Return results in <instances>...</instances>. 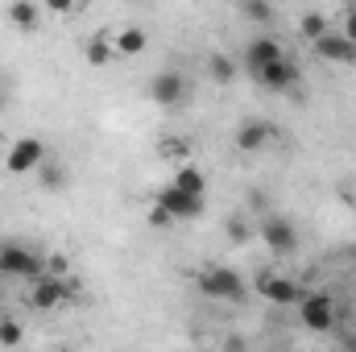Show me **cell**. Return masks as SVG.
<instances>
[{"mask_svg":"<svg viewBox=\"0 0 356 352\" xmlns=\"http://www.w3.org/2000/svg\"><path fill=\"white\" fill-rule=\"evenodd\" d=\"M83 54H88L91 67H108L112 58H116V50H112V33L108 29H99V33H91L88 46H83Z\"/></svg>","mask_w":356,"mask_h":352,"instance_id":"16","label":"cell"},{"mask_svg":"<svg viewBox=\"0 0 356 352\" xmlns=\"http://www.w3.org/2000/svg\"><path fill=\"white\" fill-rule=\"evenodd\" d=\"M224 228H228V241H232V245H249V241H253V224H249L245 216H228Z\"/></svg>","mask_w":356,"mask_h":352,"instance_id":"22","label":"cell"},{"mask_svg":"<svg viewBox=\"0 0 356 352\" xmlns=\"http://www.w3.org/2000/svg\"><path fill=\"white\" fill-rule=\"evenodd\" d=\"M38 182H42V191H50V195H58V191L67 186V170H63L58 162H46V166L38 170Z\"/></svg>","mask_w":356,"mask_h":352,"instance_id":"21","label":"cell"},{"mask_svg":"<svg viewBox=\"0 0 356 352\" xmlns=\"http://www.w3.org/2000/svg\"><path fill=\"white\" fill-rule=\"evenodd\" d=\"M8 99H13V95H8V88H4V83H0V112H4V108H8Z\"/></svg>","mask_w":356,"mask_h":352,"instance_id":"28","label":"cell"},{"mask_svg":"<svg viewBox=\"0 0 356 352\" xmlns=\"http://www.w3.org/2000/svg\"><path fill=\"white\" fill-rule=\"evenodd\" d=\"M298 79H302V71H298V63L286 54V58H277L273 67H266L261 75H257V83L266 91H277V95H286V91L298 88Z\"/></svg>","mask_w":356,"mask_h":352,"instance_id":"12","label":"cell"},{"mask_svg":"<svg viewBox=\"0 0 356 352\" xmlns=\"http://www.w3.org/2000/svg\"><path fill=\"white\" fill-rule=\"evenodd\" d=\"M71 298H79V286L71 282V278H38V282H29V294H25V303L33 307V311H58L63 303H71Z\"/></svg>","mask_w":356,"mask_h":352,"instance_id":"2","label":"cell"},{"mask_svg":"<svg viewBox=\"0 0 356 352\" xmlns=\"http://www.w3.org/2000/svg\"><path fill=\"white\" fill-rule=\"evenodd\" d=\"M353 203H356V199H353Z\"/></svg>","mask_w":356,"mask_h":352,"instance_id":"31","label":"cell"},{"mask_svg":"<svg viewBox=\"0 0 356 352\" xmlns=\"http://www.w3.org/2000/svg\"><path fill=\"white\" fill-rule=\"evenodd\" d=\"M58 352H75V349H58Z\"/></svg>","mask_w":356,"mask_h":352,"instance_id":"29","label":"cell"},{"mask_svg":"<svg viewBox=\"0 0 356 352\" xmlns=\"http://www.w3.org/2000/svg\"><path fill=\"white\" fill-rule=\"evenodd\" d=\"M112 50H116V58H141L149 50V33L141 25H124L112 33Z\"/></svg>","mask_w":356,"mask_h":352,"instance_id":"13","label":"cell"},{"mask_svg":"<svg viewBox=\"0 0 356 352\" xmlns=\"http://www.w3.org/2000/svg\"><path fill=\"white\" fill-rule=\"evenodd\" d=\"M298 319H302L307 332H332V323H336V303H332V294H323V290L302 294Z\"/></svg>","mask_w":356,"mask_h":352,"instance_id":"5","label":"cell"},{"mask_svg":"<svg viewBox=\"0 0 356 352\" xmlns=\"http://www.w3.org/2000/svg\"><path fill=\"white\" fill-rule=\"evenodd\" d=\"M186 95H191V83H186L182 71H158V75L149 79V99H154L158 108H182Z\"/></svg>","mask_w":356,"mask_h":352,"instance_id":"6","label":"cell"},{"mask_svg":"<svg viewBox=\"0 0 356 352\" xmlns=\"http://www.w3.org/2000/svg\"><path fill=\"white\" fill-rule=\"evenodd\" d=\"M149 224H154V228H170L175 220H170V216H166L162 207H149Z\"/></svg>","mask_w":356,"mask_h":352,"instance_id":"27","label":"cell"},{"mask_svg":"<svg viewBox=\"0 0 356 352\" xmlns=\"http://www.w3.org/2000/svg\"><path fill=\"white\" fill-rule=\"evenodd\" d=\"M67 273H71L67 253H46V278H67Z\"/></svg>","mask_w":356,"mask_h":352,"instance_id":"24","label":"cell"},{"mask_svg":"<svg viewBox=\"0 0 356 352\" xmlns=\"http://www.w3.org/2000/svg\"><path fill=\"white\" fill-rule=\"evenodd\" d=\"M241 17H249V21H261V25H266L269 17H273V8L261 4V0H245V4H241Z\"/></svg>","mask_w":356,"mask_h":352,"instance_id":"25","label":"cell"},{"mask_svg":"<svg viewBox=\"0 0 356 352\" xmlns=\"http://www.w3.org/2000/svg\"><path fill=\"white\" fill-rule=\"evenodd\" d=\"M154 207H162L175 224H182V220H199V216H203V199L182 195V191H178V186H170V182L154 195Z\"/></svg>","mask_w":356,"mask_h":352,"instance_id":"8","label":"cell"},{"mask_svg":"<svg viewBox=\"0 0 356 352\" xmlns=\"http://www.w3.org/2000/svg\"><path fill=\"white\" fill-rule=\"evenodd\" d=\"M50 162V150L42 137H17L4 154V170L8 175H38L42 166Z\"/></svg>","mask_w":356,"mask_h":352,"instance_id":"3","label":"cell"},{"mask_svg":"<svg viewBox=\"0 0 356 352\" xmlns=\"http://www.w3.org/2000/svg\"><path fill=\"white\" fill-rule=\"evenodd\" d=\"M25 340V328L17 319H0V349H17Z\"/></svg>","mask_w":356,"mask_h":352,"instance_id":"23","label":"cell"},{"mask_svg":"<svg viewBox=\"0 0 356 352\" xmlns=\"http://www.w3.org/2000/svg\"><path fill=\"white\" fill-rule=\"evenodd\" d=\"M0 273L4 278H29V282H38L46 273V257L33 253L29 245L8 241V245H0Z\"/></svg>","mask_w":356,"mask_h":352,"instance_id":"4","label":"cell"},{"mask_svg":"<svg viewBox=\"0 0 356 352\" xmlns=\"http://www.w3.org/2000/svg\"><path fill=\"white\" fill-rule=\"evenodd\" d=\"M269 137H273L269 120H245V125L236 129V150H241V154H257V150L269 145Z\"/></svg>","mask_w":356,"mask_h":352,"instance_id":"14","label":"cell"},{"mask_svg":"<svg viewBox=\"0 0 356 352\" xmlns=\"http://www.w3.org/2000/svg\"><path fill=\"white\" fill-rule=\"evenodd\" d=\"M158 154H162V158H166V162H170V166H186V162H191V145H186V141H182V137H166V141H162V145H158Z\"/></svg>","mask_w":356,"mask_h":352,"instance_id":"19","label":"cell"},{"mask_svg":"<svg viewBox=\"0 0 356 352\" xmlns=\"http://www.w3.org/2000/svg\"><path fill=\"white\" fill-rule=\"evenodd\" d=\"M298 33H302L307 42H315V38L332 33V21H327L323 13H302V21H298Z\"/></svg>","mask_w":356,"mask_h":352,"instance_id":"20","label":"cell"},{"mask_svg":"<svg viewBox=\"0 0 356 352\" xmlns=\"http://www.w3.org/2000/svg\"><path fill=\"white\" fill-rule=\"evenodd\" d=\"M257 237L266 241V249L273 257H290V253L298 249V232H294V224H290L286 216H266L261 228H257Z\"/></svg>","mask_w":356,"mask_h":352,"instance_id":"7","label":"cell"},{"mask_svg":"<svg viewBox=\"0 0 356 352\" xmlns=\"http://www.w3.org/2000/svg\"><path fill=\"white\" fill-rule=\"evenodd\" d=\"M4 17H8V25H17V29H33V25L42 21V8L29 4V0H17V4L4 8Z\"/></svg>","mask_w":356,"mask_h":352,"instance_id":"17","label":"cell"},{"mask_svg":"<svg viewBox=\"0 0 356 352\" xmlns=\"http://www.w3.org/2000/svg\"><path fill=\"white\" fill-rule=\"evenodd\" d=\"M340 33H344V38H348V42L356 46V4H348V8H344V21H340Z\"/></svg>","mask_w":356,"mask_h":352,"instance_id":"26","label":"cell"},{"mask_svg":"<svg viewBox=\"0 0 356 352\" xmlns=\"http://www.w3.org/2000/svg\"><path fill=\"white\" fill-rule=\"evenodd\" d=\"M277 58H286V50H282V42L277 38H269V33H261V38H253L249 46H245V58H241V67L257 79L266 67H273Z\"/></svg>","mask_w":356,"mask_h":352,"instance_id":"10","label":"cell"},{"mask_svg":"<svg viewBox=\"0 0 356 352\" xmlns=\"http://www.w3.org/2000/svg\"><path fill=\"white\" fill-rule=\"evenodd\" d=\"M170 186H178L182 195H195V199H203V195H207V178H203V170H199L195 162L178 166L175 178H170Z\"/></svg>","mask_w":356,"mask_h":352,"instance_id":"15","label":"cell"},{"mask_svg":"<svg viewBox=\"0 0 356 352\" xmlns=\"http://www.w3.org/2000/svg\"><path fill=\"white\" fill-rule=\"evenodd\" d=\"M195 286H199V294H203V298L245 303V278H241L236 269H228V265H207V269H199Z\"/></svg>","mask_w":356,"mask_h":352,"instance_id":"1","label":"cell"},{"mask_svg":"<svg viewBox=\"0 0 356 352\" xmlns=\"http://www.w3.org/2000/svg\"><path fill=\"white\" fill-rule=\"evenodd\" d=\"M236 71H241V67H236V58H228V54H211V58H207V75H211L216 83H232Z\"/></svg>","mask_w":356,"mask_h":352,"instance_id":"18","label":"cell"},{"mask_svg":"<svg viewBox=\"0 0 356 352\" xmlns=\"http://www.w3.org/2000/svg\"><path fill=\"white\" fill-rule=\"evenodd\" d=\"M353 332H356V315H353Z\"/></svg>","mask_w":356,"mask_h":352,"instance_id":"30","label":"cell"},{"mask_svg":"<svg viewBox=\"0 0 356 352\" xmlns=\"http://www.w3.org/2000/svg\"><path fill=\"white\" fill-rule=\"evenodd\" d=\"M257 290H261V298L277 303V307L302 303V286H298L294 278H282V273H261V278H257Z\"/></svg>","mask_w":356,"mask_h":352,"instance_id":"11","label":"cell"},{"mask_svg":"<svg viewBox=\"0 0 356 352\" xmlns=\"http://www.w3.org/2000/svg\"><path fill=\"white\" fill-rule=\"evenodd\" d=\"M311 54H315L319 63H332V67H353V63H356V46L340 33V29H332V33L315 38V42H311Z\"/></svg>","mask_w":356,"mask_h":352,"instance_id":"9","label":"cell"}]
</instances>
